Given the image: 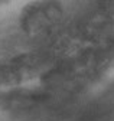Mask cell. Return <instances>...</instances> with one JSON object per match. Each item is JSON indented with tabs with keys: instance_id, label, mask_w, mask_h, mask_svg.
Listing matches in <instances>:
<instances>
[{
	"instance_id": "6da1fadb",
	"label": "cell",
	"mask_w": 114,
	"mask_h": 121,
	"mask_svg": "<svg viewBox=\"0 0 114 121\" xmlns=\"http://www.w3.org/2000/svg\"><path fill=\"white\" fill-rule=\"evenodd\" d=\"M98 9L103 14L114 19V0H98Z\"/></svg>"
},
{
	"instance_id": "7a4b0ae2",
	"label": "cell",
	"mask_w": 114,
	"mask_h": 121,
	"mask_svg": "<svg viewBox=\"0 0 114 121\" xmlns=\"http://www.w3.org/2000/svg\"><path fill=\"white\" fill-rule=\"evenodd\" d=\"M12 2H13V0H0V7H2V6H7Z\"/></svg>"
}]
</instances>
